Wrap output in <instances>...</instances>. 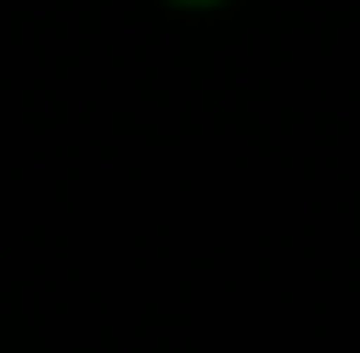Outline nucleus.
<instances>
[{"instance_id":"nucleus-1","label":"nucleus","mask_w":360,"mask_h":353,"mask_svg":"<svg viewBox=\"0 0 360 353\" xmlns=\"http://www.w3.org/2000/svg\"><path fill=\"white\" fill-rule=\"evenodd\" d=\"M174 7H227V0H174Z\"/></svg>"}]
</instances>
